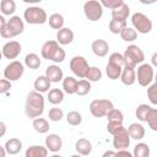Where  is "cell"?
<instances>
[{
  "instance_id": "1",
  "label": "cell",
  "mask_w": 157,
  "mask_h": 157,
  "mask_svg": "<svg viewBox=\"0 0 157 157\" xmlns=\"http://www.w3.org/2000/svg\"><path fill=\"white\" fill-rule=\"evenodd\" d=\"M44 112V97L42 93L31 91L27 94L26 104H25V113L28 118L36 119L39 118Z\"/></svg>"
},
{
  "instance_id": "2",
  "label": "cell",
  "mask_w": 157,
  "mask_h": 157,
  "mask_svg": "<svg viewBox=\"0 0 157 157\" xmlns=\"http://www.w3.org/2000/svg\"><path fill=\"white\" fill-rule=\"evenodd\" d=\"M23 29H25V23L22 18L20 16H11L10 20L6 21V25L0 32V34L2 38L11 39L13 37L20 36L23 32Z\"/></svg>"
},
{
  "instance_id": "3",
  "label": "cell",
  "mask_w": 157,
  "mask_h": 157,
  "mask_svg": "<svg viewBox=\"0 0 157 157\" xmlns=\"http://www.w3.org/2000/svg\"><path fill=\"white\" fill-rule=\"evenodd\" d=\"M23 18L28 25H43L48 21V15L39 6H29L25 10Z\"/></svg>"
},
{
  "instance_id": "4",
  "label": "cell",
  "mask_w": 157,
  "mask_h": 157,
  "mask_svg": "<svg viewBox=\"0 0 157 157\" xmlns=\"http://www.w3.org/2000/svg\"><path fill=\"white\" fill-rule=\"evenodd\" d=\"M123 56L125 59L126 65H130V66H134V67L139 64H142L144 60H145V54H144L142 49L136 44L128 45Z\"/></svg>"
},
{
  "instance_id": "5",
  "label": "cell",
  "mask_w": 157,
  "mask_h": 157,
  "mask_svg": "<svg viewBox=\"0 0 157 157\" xmlns=\"http://www.w3.org/2000/svg\"><path fill=\"white\" fill-rule=\"evenodd\" d=\"M131 23H132V28L141 34H146L150 33L152 29V21L150 20L148 16H146L142 12H135L131 16Z\"/></svg>"
},
{
  "instance_id": "6",
  "label": "cell",
  "mask_w": 157,
  "mask_h": 157,
  "mask_svg": "<svg viewBox=\"0 0 157 157\" xmlns=\"http://www.w3.org/2000/svg\"><path fill=\"white\" fill-rule=\"evenodd\" d=\"M135 74H136L137 83L142 87H148L151 85V82L153 81L155 71H153V66L151 64H140L137 66V71H135Z\"/></svg>"
},
{
  "instance_id": "7",
  "label": "cell",
  "mask_w": 157,
  "mask_h": 157,
  "mask_svg": "<svg viewBox=\"0 0 157 157\" xmlns=\"http://www.w3.org/2000/svg\"><path fill=\"white\" fill-rule=\"evenodd\" d=\"M83 13L87 20L96 22L103 16V6L97 0H88L83 4Z\"/></svg>"
},
{
  "instance_id": "8",
  "label": "cell",
  "mask_w": 157,
  "mask_h": 157,
  "mask_svg": "<svg viewBox=\"0 0 157 157\" xmlns=\"http://www.w3.org/2000/svg\"><path fill=\"white\" fill-rule=\"evenodd\" d=\"M25 74V66L21 61L18 60H12L10 61L6 66H5V70H4V77L12 82V81H17L22 77V75Z\"/></svg>"
},
{
  "instance_id": "9",
  "label": "cell",
  "mask_w": 157,
  "mask_h": 157,
  "mask_svg": "<svg viewBox=\"0 0 157 157\" xmlns=\"http://www.w3.org/2000/svg\"><path fill=\"white\" fill-rule=\"evenodd\" d=\"M113 108V102L109 99H93L90 103V112L96 118L105 117L107 113Z\"/></svg>"
},
{
  "instance_id": "10",
  "label": "cell",
  "mask_w": 157,
  "mask_h": 157,
  "mask_svg": "<svg viewBox=\"0 0 157 157\" xmlns=\"http://www.w3.org/2000/svg\"><path fill=\"white\" fill-rule=\"evenodd\" d=\"M69 66H70V70L72 71V74L75 76L80 77V78H85V76H86V74H87V71L90 69V65H88L87 60L81 55L74 56L70 60Z\"/></svg>"
},
{
  "instance_id": "11",
  "label": "cell",
  "mask_w": 157,
  "mask_h": 157,
  "mask_svg": "<svg viewBox=\"0 0 157 157\" xmlns=\"http://www.w3.org/2000/svg\"><path fill=\"white\" fill-rule=\"evenodd\" d=\"M21 50H22V47H21L20 42H17V40H9L7 43L4 44L2 49H1V53H2L4 58H6L9 60H13V59H16L21 54Z\"/></svg>"
},
{
  "instance_id": "12",
  "label": "cell",
  "mask_w": 157,
  "mask_h": 157,
  "mask_svg": "<svg viewBox=\"0 0 157 157\" xmlns=\"http://www.w3.org/2000/svg\"><path fill=\"white\" fill-rule=\"evenodd\" d=\"M129 145H130V136H129L126 129L113 135V146L118 151L119 150H126L129 147Z\"/></svg>"
},
{
  "instance_id": "13",
  "label": "cell",
  "mask_w": 157,
  "mask_h": 157,
  "mask_svg": "<svg viewBox=\"0 0 157 157\" xmlns=\"http://www.w3.org/2000/svg\"><path fill=\"white\" fill-rule=\"evenodd\" d=\"M135 67L130 66V65H125L121 69V74H120V81L123 82V85L125 86H131L135 83L136 81V74H135Z\"/></svg>"
},
{
  "instance_id": "14",
  "label": "cell",
  "mask_w": 157,
  "mask_h": 157,
  "mask_svg": "<svg viewBox=\"0 0 157 157\" xmlns=\"http://www.w3.org/2000/svg\"><path fill=\"white\" fill-rule=\"evenodd\" d=\"M45 147L50 152H59L63 147V140L58 134H49L45 137Z\"/></svg>"
},
{
  "instance_id": "15",
  "label": "cell",
  "mask_w": 157,
  "mask_h": 157,
  "mask_svg": "<svg viewBox=\"0 0 157 157\" xmlns=\"http://www.w3.org/2000/svg\"><path fill=\"white\" fill-rule=\"evenodd\" d=\"M44 76L50 81V82H59L63 81L64 78V72L61 70V67H59L58 65H49L45 69V74Z\"/></svg>"
},
{
  "instance_id": "16",
  "label": "cell",
  "mask_w": 157,
  "mask_h": 157,
  "mask_svg": "<svg viewBox=\"0 0 157 157\" xmlns=\"http://www.w3.org/2000/svg\"><path fill=\"white\" fill-rule=\"evenodd\" d=\"M91 49L93 52V54L98 58H103L108 54L109 50V44L104 40V39H96L92 42L91 44Z\"/></svg>"
},
{
  "instance_id": "17",
  "label": "cell",
  "mask_w": 157,
  "mask_h": 157,
  "mask_svg": "<svg viewBox=\"0 0 157 157\" xmlns=\"http://www.w3.org/2000/svg\"><path fill=\"white\" fill-rule=\"evenodd\" d=\"M74 40V32L67 27H63L56 33V42L61 45H67Z\"/></svg>"
},
{
  "instance_id": "18",
  "label": "cell",
  "mask_w": 157,
  "mask_h": 157,
  "mask_svg": "<svg viewBox=\"0 0 157 157\" xmlns=\"http://www.w3.org/2000/svg\"><path fill=\"white\" fill-rule=\"evenodd\" d=\"M75 150H76L77 155H80V156H88L92 152V144L90 140H87L85 137L78 139L75 144Z\"/></svg>"
},
{
  "instance_id": "19",
  "label": "cell",
  "mask_w": 157,
  "mask_h": 157,
  "mask_svg": "<svg viewBox=\"0 0 157 157\" xmlns=\"http://www.w3.org/2000/svg\"><path fill=\"white\" fill-rule=\"evenodd\" d=\"M130 139L134 140H141L145 137V128L139 123H131L126 129Z\"/></svg>"
},
{
  "instance_id": "20",
  "label": "cell",
  "mask_w": 157,
  "mask_h": 157,
  "mask_svg": "<svg viewBox=\"0 0 157 157\" xmlns=\"http://www.w3.org/2000/svg\"><path fill=\"white\" fill-rule=\"evenodd\" d=\"M129 15H130V7H129L125 2H123L119 7L112 10V18H113V20L125 21V22H126Z\"/></svg>"
},
{
  "instance_id": "21",
  "label": "cell",
  "mask_w": 157,
  "mask_h": 157,
  "mask_svg": "<svg viewBox=\"0 0 157 157\" xmlns=\"http://www.w3.org/2000/svg\"><path fill=\"white\" fill-rule=\"evenodd\" d=\"M4 148H5L6 153H9V155H17L22 150V142L20 139L12 137L5 142Z\"/></svg>"
},
{
  "instance_id": "22",
  "label": "cell",
  "mask_w": 157,
  "mask_h": 157,
  "mask_svg": "<svg viewBox=\"0 0 157 157\" xmlns=\"http://www.w3.org/2000/svg\"><path fill=\"white\" fill-rule=\"evenodd\" d=\"M47 156H48L47 147L40 145H32L25 152V157H47Z\"/></svg>"
},
{
  "instance_id": "23",
  "label": "cell",
  "mask_w": 157,
  "mask_h": 157,
  "mask_svg": "<svg viewBox=\"0 0 157 157\" xmlns=\"http://www.w3.org/2000/svg\"><path fill=\"white\" fill-rule=\"evenodd\" d=\"M59 47L58 42L56 40H47L43 45H42V49H40V55L43 59H47V60H50L53 53L55 52V49Z\"/></svg>"
},
{
  "instance_id": "24",
  "label": "cell",
  "mask_w": 157,
  "mask_h": 157,
  "mask_svg": "<svg viewBox=\"0 0 157 157\" xmlns=\"http://www.w3.org/2000/svg\"><path fill=\"white\" fill-rule=\"evenodd\" d=\"M50 85H52V82H50L44 75L38 76V77L34 80V82H33L34 91H36V92H39V93L48 92L49 88H50Z\"/></svg>"
},
{
  "instance_id": "25",
  "label": "cell",
  "mask_w": 157,
  "mask_h": 157,
  "mask_svg": "<svg viewBox=\"0 0 157 157\" xmlns=\"http://www.w3.org/2000/svg\"><path fill=\"white\" fill-rule=\"evenodd\" d=\"M48 101L53 105H58L64 101V91L60 88H52L48 91Z\"/></svg>"
},
{
  "instance_id": "26",
  "label": "cell",
  "mask_w": 157,
  "mask_h": 157,
  "mask_svg": "<svg viewBox=\"0 0 157 157\" xmlns=\"http://www.w3.org/2000/svg\"><path fill=\"white\" fill-rule=\"evenodd\" d=\"M77 86V80L74 76H66L63 78V88L67 94H75Z\"/></svg>"
},
{
  "instance_id": "27",
  "label": "cell",
  "mask_w": 157,
  "mask_h": 157,
  "mask_svg": "<svg viewBox=\"0 0 157 157\" xmlns=\"http://www.w3.org/2000/svg\"><path fill=\"white\" fill-rule=\"evenodd\" d=\"M40 64H42L40 58H39L36 53H29V54H27L26 58H25V65H26L28 69H31V70H37V69H39Z\"/></svg>"
},
{
  "instance_id": "28",
  "label": "cell",
  "mask_w": 157,
  "mask_h": 157,
  "mask_svg": "<svg viewBox=\"0 0 157 157\" xmlns=\"http://www.w3.org/2000/svg\"><path fill=\"white\" fill-rule=\"evenodd\" d=\"M33 129L39 134H45L49 131V121L44 118H36L32 121Z\"/></svg>"
},
{
  "instance_id": "29",
  "label": "cell",
  "mask_w": 157,
  "mask_h": 157,
  "mask_svg": "<svg viewBox=\"0 0 157 157\" xmlns=\"http://www.w3.org/2000/svg\"><path fill=\"white\" fill-rule=\"evenodd\" d=\"M48 22H49V26H50L53 29H58V31H59V29H61V28L64 27L65 20H64L63 15L55 12V13H52V15L49 16Z\"/></svg>"
},
{
  "instance_id": "30",
  "label": "cell",
  "mask_w": 157,
  "mask_h": 157,
  "mask_svg": "<svg viewBox=\"0 0 157 157\" xmlns=\"http://www.w3.org/2000/svg\"><path fill=\"white\" fill-rule=\"evenodd\" d=\"M0 11L4 15H13V12L16 11V2L13 0H1L0 1Z\"/></svg>"
},
{
  "instance_id": "31",
  "label": "cell",
  "mask_w": 157,
  "mask_h": 157,
  "mask_svg": "<svg viewBox=\"0 0 157 157\" xmlns=\"http://www.w3.org/2000/svg\"><path fill=\"white\" fill-rule=\"evenodd\" d=\"M121 69L123 67H120L118 65H114L112 63H108L107 66H105V74H107L108 78H110V80H118L120 77Z\"/></svg>"
},
{
  "instance_id": "32",
  "label": "cell",
  "mask_w": 157,
  "mask_h": 157,
  "mask_svg": "<svg viewBox=\"0 0 157 157\" xmlns=\"http://www.w3.org/2000/svg\"><path fill=\"white\" fill-rule=\"evenodd\" d=\"M132 157H150V147L145 142H139L134 147Z\"/></svg>"
},
{
  "instance_id": "33",
  "label": "cell",
  "mask_w": 157,
  "mask_h": 157,
  "mask_svg": "<svg viewBox=\"0 0 157 157\" xmlns=\"http://www.w3.org/2000/svg\"><path fill=\"white\" fill-rule=\"evenodd\" d=\"M102 78V71L101 69H98L97 66H90L86 76H85V80H87L88 82H97Z\"/></svg>"
},
{
  "instance_id": "34",
  "label": "cell",
  "mask_w": 157,
  "mask_h": 157,
  "mask_svg": "<svg viewBox=\"0 0 157 157\" xmlns=\"http://www.w3.org/2000/svg\"><path fill=\"white\" fill-rule=\"evenodd\" d=\"M151 109H152L151 105L142 103V104L137 105V108H136V110H135V115H136V118H137L140 121H146L147 115H148V113L151 112Z\"/></svg>"
},
{
  "instance_id": "35",
  "label": "cell",
  "mask_w": 157,
  "mask_h": 157,
  "mask_svg": "<svg viewBox=\"0 0 157 157\" xmlns=\"http://www.w3.org/2000/svg\"><path fill=\"white\" fill-rule=\"evenodd\" d=\"M119 34H120L121 39L125 40V42H134V40L137 38V32H136L132 27H128V26H126Z\"/></svg>"
},
{
  "instance_id": "36",
  "label": "cell",
  "mask_w": 157,
  "mask_h": 157,
  "mask_svg": "<svg viewBox=\"0 0 157 157\" xmlns=\"http://www.w3.org/2000/svg\"><path fill=\"white\" fill-rule=\"evenodd\" d=\"M90 91H91V82H88L85 78L77 81L76 92H75L76 94H78V96H86L87 93H90Z\"/></svg>"
},
{
  "instance_id": "37",
  "label": "cell",
  "mask_w": 157,
  "mask_h": 157,
  "mask_svg": "<svg viewBox=\"0 0 157 157\" xmlns=\"http://www.w3.org/2000/svg\"><path fill=\"white\" fill-rule=\"evenodd\" d=\"M109 31L113 33V34H119L125 27H126V22L125 21H118V20H110L109 21Z\"/></svg>"
},
{
  "instance_id": "38",
  "label": "cell",
  "mask_w": 157,
  "mask_h": 157,
  "mask_svg": "<svg viewBox=\"0 0 157 157\" xmlns=\"http://www.w3.org/2000/svg\"><path fill=\"white\" fill-rule=\"evenodd\" d=\"M66 121L71 126H77L82 123V115L76 110H71L66 115Z\"/></svg>"
},
{
  "instance_id": "39",
  "label": "cell",
  "mask_w": 157,
  "mask_h": 157,
  "mask_svg": "<svg viewBox=\"0 0 157 157\" xmlns=\"http://www.w3.org/2000/svg\"><path fill=\"white\" fill-rule=\"evenodd\" d=\"M107 119L108 121H115V123H123L124 120V115L121 113V110L117 109V108H113L110 109L108 113H107Z\"/></svg>"
},
{
  "instance_id": "40",
  "label": "cell",
  "mask_w": 157,
  "mask_h": 157,
  "mask_svg": "<svg viewBox=\"0 0 157 157\" xmlns=\"http://www.w3.org/2000/svg\"><path fill=\"white\" fill-rule=\"evenodd\" d=\"M48 118L52 121H60L64 118V112L61 108H56V107L50 108L48 112Z\"/></svg>"
},
{
  "instance_id": "41",
  "label": "cell",
  "mask_w": 157,
  "mask_h": 157,
  "mask_svg": "<svg viewBox=\"0 0 157 157\" xmlns=\"http://www.w3.org/2000/svg\"><path fill=\"white\" fill-rule=\"evenodd\" d=\"M146 123L148 124V126H150L153 131H157V109H156V108H152V109H151V112H150L148 115H147Z\"/></svg>"
},
{
  "instance_id": "42",
  "label": "cell",
  "mask_w": 157,
  "mask_h": 157,
  "mask_svg": "<svg viewBox=\"0 0 157 157\" xmlns=\"http://www.w3.org/2000/svg\"><path fill=\"white\" fill-rule=\"evenodd\" d=\"M108 63H112V64L118 65V66H120V67H124V66L126 65V63H125V59H124L123 54L117 53V52H115V53H113V54H110Z\"/></svg>"
},
{
  "instance_id": "43",
  "label": "cell",
  "mask_w": 157,
  "mask_h": 157,
  "mask_svg": "<svg viewBox=\"0 0 157 157\" xmlns=\"http://www.w3.org/2000/svg\"><path fill=\"white\" fill-rule=\"evenodd\" d=\"M125 128L123 126V123H115V121H108L107 124V130L109 134L115 135L118 132H120L121 130H124Z\"/></svg>"
},
{
  "instance_id": "44",
  "label": "cell",
  "mask_w": 157,
  "mask_h": 157,
  "mask_svg": "<svg viewBox=\"0 0 157 157\" xmlns=\"http://www.w3.org/2000/svg\"><path fill=\"white\" fill-rule=\"evenodd\" d=\"M65 56H66L65 50H64L61 47H58V48L55 49V52L53 53V55H52L50 60H52V61H54V63H61V61H64V60H65Z\"/></svg>"
},
{
  "instance_id": "45",
  "label": "cell",
  "mask_w": 157,
  "mask_h": 157,
  "mask_svg": "<svg viewBox=\"0 0 157 157\" xmlns=\"http://www.w3.org/2000/svg\"><path fill=\"white\" fill-rule=\"evenodd\" d=\"M147 97L153 105L157 104V83H152L147 88Z\"/></svg>"
},
{
  "instance_id": "46",
  "label": "cell",
  "mask_w": 157,
  "mask_h": 157,
  "mask_svg": "<svg viewBox=\"0 0 157 157\" xmlns=\"http://www.w3.org/2000/svg\"><path fill=\"white\" fill-rule=\"evenodd\" d=\"M99 2H101V5H102L103 7H108V9H110V10H114V9L119 7L124 1H123V0H102V1H99Z\"/></svg>"
},
{
  "instance_id": "47",
  "label": "cell",
  "mask_w": 157,
  "mask_h": 157,
  "mask_svg": "<svg viewBox=\"0 0 157 157\" xmlns=\"http://www.w3.org/2000/svg\"><path fill=\"white\" fill-rule=\"evenodd\" d=\"M11 88V82L6 78H0V93H6Z\"/></svg>"
},
{
  "instance_id": "48",
  "label": "cell",
  "mask_w": 157,
  "mask_h": 157,
  "mask_svg": "<svg viewBox=\"0 0 157 157\" xmlns=\"http://www.w3.org/2000/svg\"><path fill=\"white\" fill-rule=\"evenodd\" d=\"M114 157H132V153L129 152L128 150H119L118 152L114 153Z\"/></svg>"
},
{
  "instance_id": "49",
  "label": "cell",
  "mask_w": 157,
  "mask_h": 157,
  "mask_svg": "<svg viewBox=\"0 0 157 157\" xmlns=\"http://www.w3.org/2000/svg\"><path fill=\"white\" fill-rule=\"evenodd\" d=\"M6 134V125L4 121H0V137H2Z\"/></svg>"
},
{
  "instance_id": "50",
  "label": "cell",
  "mask_w": 157,
  "mask_h": 157,
  "mask_svg": "<svg viewBox=\"0 0 157 157\" xmlns=\"http://www.w3.org/2000/svg\"><path fill=\"white\" fill-rule=\"evenodd\" d=\"M5 25H6V20H5V17L2 15H0V32L2 31V28L5 27Z\"/></svg>"
},
{
  "instance_id": "51",
  "label": "cell",
  "mask_w": 157,
  "mask_h": 157,
  "mask_svg": "<svg viewBox=\"0 0 157 157\" xmlns=\"http://www.w3.org/2000/svg\"><path fill=\"white\" fill-rule=\"evenodd\" d=\"M114 151H110V150H108V151H105L103 155H102V157H114Z\"/></svg>"
},
{
  "instance_id": "52",
  "label": "cell",
  "mask_w": 157,
  "mask_h": 157,
  "mask_svg": "<svg viewBox=\"0 0 157 157\" xmlns=\"http://www.w3.org/2000/svg\"><path fill=\"white\" fill-rule=\"evenodd\" d=\"M0 157H6V151L4 148V146L0 145Z\"/></svg>"
},
{
  "instance_id": "53",
  "label": "cell",
  "mask_w": 157,
  "mask_h": 157,
  "mask_svg": "<svg viewBox=\"0 0 157 157\" xmlns=\"http://www.w3.org/2000/svg\"><path fill=\"white\" fill-rule=\"evenodd\" d=\"M156 58H157V54H156V53H155V54H153V55H152V64H153V65H152V66H155V65H156V64H157V63H156Z\"/></svg>"
},
{
  "instance_id": "54",
  "label": "cell",
  "mask_w": 157,
  "mask_h": 157,
  "mask_svg": "<svg viewBox=\"0 0 157 157\" xmlns=\"http://www.w3.org/2000/svg\"><path fill=\"white\" fill-rule=\"evenodd\" d=\"M50 157H63V156H60V155H56V153H54L53 156H50Z\"/></svg>"
},
{
  "instance_id": "55",
  "label": "cell",
  "mask_w": 157,
  "mask_h": 157,
  "mask_svg": "<svg viewBox=\"0 0 157 157\" xmlns=\"http://www.w3.org/2000/svg\"><path fill=\"white\" fill-rule=\"evenodd\" d=\"M70 157H82V156H80V155H72V156H70Z\"/></svg>"
},
{
  "instance_id": "56",
  "label": "cell",
  "mask_w": 157,
  "mask_h": 157,
  "mask_svg": "<svg viewBox=\"0 0 157 157\" xmlns=\"http://www.w3.org/2000/svg\"><path fill=\"white\" fill-rule=\"evenodd\" d=\"M1 59H2V53H1V50H0V61H1Z\"/></svg>"
}]
</instances>
